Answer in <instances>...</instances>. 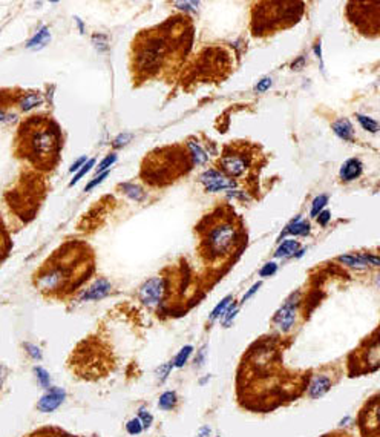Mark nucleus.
<instances>
[{"label": "nucleus", "instance_id": "f257e3e1", "mask_svg": "<svg viewBox=\"0 0 380 437\" xmlns=\"http://www.w3.org/2000/svg\"><path fill=\"white\" fill-rule=\"evenodd\" d=\"M236 241H238V229L235 222L229 219H222V221H216L215 224H212L210 229H207L201 249L205 258L213 262L230 255Z\"/></svg>", "mask_w": 380, "mask_h": 437}, {"label": "nucleus", "instance_id": "f03ea898", "mask_svg": "<svg viewBox=\"0 0 380 437\" xmlns=\"http://www.w3.org/2000/svg\"><path fill=\"white\" fill-rule=\"evenodd\" d=\"M29 144H31V152L32 155L39 160H48L51 158L57 147H59V141H57V134L45 126V127H39L32 132L31 138H29Z\"/></svg>", "mask_w": 380, "mask_h": 437}, {"label": "nucleus", "instance_id": "7ed1b4c3", "mask_svg": "<svg viewBox=\"0 0 380 437\" xmlns=\"http://www.w3.org/2000/svg\"><path fill=\"white\" fill-rule=\"evenodd\" d=\"M166 45L163 39H150L138 55V65L143 71H157L161 57L164 55Z\"/></svg>", "mask_w": 380, "mask_h": 437}, {"label": "nucleus", "instance_id": "20e7f679", "mask_svg": "<svg viewBox=\"0 0 380 437\" xmlns=\"http://www.w3.org/2000/svg\"><path fill=\"white\" fill-rule=\"evenodd\" d=\"M297 306H299V293H293L287 301L284 302V306L276 312L275 315V324L276 327L279 328L281 331H290L294 321H296V312H297Z\"/></svg>", "mask_w": 380, "mask_h": 437}, {"label": "nucleus", "instance_id": "39448f33", "mask_svg": "<svg viewBox=\"0 0 380 437\" xmlns=\"http://www.w3.org/2000/svg\"><path fill=\"white\" fill-rule=\"evenodd\" d=\"M250 166V157L242 154V152H235V154H224L221 158V167L222 170L233 177H241L245 174V170Z\"/></svg>", "mask_w": 380, "mask_h": 437}, {"label": "nucleus", "instance_id": "423d86ee", "mask_svg": "<svg viewBox=\"0 0 380 437\" xmlns=\"http://www.w3.org/2000/svg\"><path fill=\"white\" fill-rule=\"evenodd\" d=\"M199 181L204 184L207 192H219V191H225V189H233L236 186L235 180H232L225 174L213 170V169L205 170L199 177Z\"/></svg>", "mask_w": 380, "mask_h": 437}, {"label": "nucleus", "instance_id": "0eeeda50", "mask_svg": "<svg viewBox=\"0 0 380 437\" xmlns=\"http://www.w3.org/2000/svg\"><path fill=\"white\" fill-rule=\"evenodd\" d=\"M166 292V284L163 278H152L143 284L140 289V299L146 306H157Z\"/></svg>", "mask_w": 380, "mask_h": 437}, {"label": "nucleus", "instance_id": "6e6552de", "mask_svg": "<svg viewBox=\"0 0 380 437\" xmlns=\"http://www.w3.org/2000/svg\"><path fill=\"white\" fill-rule=\"evenodd\" d=\"M65 397H66V393H65L63 388H57V387L49 388V390L40 397V401H39V404H37V408H39L42 413H52V411H55V410L63 404Z\"/></svg>", "mask_w": 380, "mask_h": 437}, {"label": "nucleus", "instance_id": "1a4fd4ad", "mask_svg": "<svg viewBox=\"0 0 380 437\" xmlns=\"http://www.w3.org/2000/svg\"><path fill=\"white\" fill-rule=\"evenodd\" d=\"M110 289H112L110 282L107 279H104V278H100L82 293V301H98V299H103L104 296L109 295Z\"/></svg>", "mask_w": 380, "mask_h": 437}, {"label": "nucleus", "instance_id": "9d476101", "mask_svg": "<svg viewBox=\"0 0 380 437\" xmlns=\"http://www.w3.org/2000/svg\"><path fill=\"white\" fill-rule=\"evenodd\" d=\"M362 169H364V164L359 158H350L342 164L339 175H340L342 181H354L356 178L360 177Z\"/></svg>", "mask_w": 380, "mask_h": 437}, {"label": "nucleus", "instance_id": "9b49d317", "mask_svg": "<svg viewBox=\"0 0 380 437\" xmlns=\"http://www.w3.org/2000/svg\"><path fill=\"white\" fill-rule=\"evenodd\" d=\"M331 388V381L330 377L327 376H314L311 384H310V388H308V396L311 399H317V397H322L324 394L328 393V390Z\"/></svg>", "mask_w": 380, "mask_h": 437}, {"label": "nucleus", "instance_id": "f8f14e48", "mask_svg": "<svg viewBox=\"0 0 380 437\" xmlns=\"http://www.w3.org/2000/svg\"><path fill=\"white\" fill-rule=\"evenodd\" d=\"M333 130L339 138H342L345 141H351L354 138V129H353V124L350 123L348 118H339L337 121H334Z\"/></svg>", "mask_w": 380, "mask_h": 437}, {"label": "nucleus", "instance_id": "ddd939ff", "mask_svg": "<svg viewBox=\"0 0 380 437\" xmlns=\"http://www.w3.org/2000/svg\"><path fill=\"white\" fill-rule=\"evenodd\" d=\"M49 40H51L49 28L43 26V28H40V29L34 34V37L26 43V48H28V49H42V48H45V46L49 43Z\"/></svg>", "mask_w": 380, "mask_h": 437}, {"label": "nucleus", "instance_id": "4468645a", "mask_svg": "<svg viewBox=\"0 0 380 437\" xmlns=\"http://www.w3.org/2000/svg\"><path fill=\"white\" fill-rule=\"evenodd\" d=\"M287 233L296 235V236H307L310 233V224L302 221L300 217H297L290 225H287V230L284 232V235H287Z\"/></svg>", "mask_w": 380, "mask_h": 437}, {"label": "nucleus", "instance_id": "2eb2a0df", "mask_svg": "<svg viewBox=\"0 0 380 437\" xmlns=\"http://www.w3.org/2000/svg\"><path fill=\"white\" fill-rule=\"evenodd\" d=\"M297 249H299V242L294 241V239H284L282 244L278 247L275 256L276 258H287V256H291L294 253H297Z\"/></svg>", "mask_w": 380, "mask_h": 437}, {"label": "nucleus", "instance_id": "dca6fc26", "mask_svg": "<svg viewBox=\"0 0 380 437\" xmlns=\"http://www.w3.org/2000/svg\"><path fill=\"white\" fill-rule=\"evenodd\" d=\"M121 189H123V192H124L130 200H134V201H141V200L144 198L143 189H141L140 186H137V184H129V183H126V184H121Z\"/></svg>", "mask_w": 380, "mask_h": 437}, {"label": "nucleus", "instance_id": "f3484780", "mask_svg": "<svg viewBox=\"0 0 380 437\" xmlns=\"http://www.w3.org/2000/svg\"><path fill=\"white\" fill-rule=\"evenodd\" d=\"M177 405V394L174 391H166L160 396L158 407L161 410H174Z\"/></svg>", "mask_w": 380, "mask_h": 437}, {"label": "nucleus", "instance_id": "a211bd4d", "mask_svg": "<svg viewBox=\"0 0 380 437\" xmlns=\"http://www.w3.org/2000/svg\"><path fill=\"white\" fill-rule=\"evenodd\" d=\"M189 149L190 152H192V158H193V161H195L196 164H202V163L207 161V154L202 150V147H201L196 141H192V140H190Z\"/></svg>", "mask_w": 380, "mask_h": 437}, {"label": "nucleus", "instance_id": "6ab92c4d", "mask_svg": "<svg viewBox=\"0 0 380 437\" xmlns=\"http://www.w3.org/2000/svg\"><path fill=\"white\" fill-rule=\"evenodd\" d=\"M42 103H43V97H42L40 94H28V96L22 100L20 106H22V109L23 110H31L32 108H35V106H40Z\"/></svg>", "mask_w": 380, "mask_h": 437}, {"label": "nucleus", "instance_id": "aec40b11", "mask_svg": "<svg viewBox=\"0 0 380 437\" xmlns=\"http://www.w3.org/2000/svg\"><path fill=\"white\" fill-rule=\"evenodd\" d=\"M327 203H328V197H327V195H319V197H316V198L313 200L310 215H311L313 218H316V217L324 211V207L327 206Z\"/></svg>", "mask_w": 380, "mask_h": 437}, {"label": "nucleus", "instance_id": "412c9836", "mask_svg": "<svg viewBox=\"0 0 380 437\" xmlns=\"http://www.w3.org/2000/svg\"><path fill=\"white\" fill-rule=\"evenodd\" d=\"M357 120H359L360 126H362L365 130H368V132H371V134H376V132L379 130V124H377L376 120H373V118H370V117H367V115H362V113L357 115Z\"/></svg>", "mask_w": 380, "mask_h": 437}, {"label": "nucleus", "instance_id": "4be33fe9", "mask_svg": "<svg viewBox=\"0 0 380 437\" xmlns=\"http://www.w3.org/2000/svg\"><path fill=\"white\" fill-rule=\"evenodd\" d=\"M230 302H232V296H225L224 299H221V302L213 309V312H212V315H210V321H215V319H218L219 316H222V315L225 313V310L229 309Z\"/></svg>", "mask_w": 380, "mask_h": 437}, {"label": "nucleus", "instance_id": "5701e85b", "mask_svg": "<svg viewBox=\"0 0 380 437\" xmlns=\"http://www.w3.org/2000/svg\"><path fill=\"white\" fill-rule=\"evenodd\" d=\"M94 166H95L94 158L88 160V161H86V163H85V164H83V166H82V167H80L79 170H77V174H75V177L72 178V181L69 183V186H74V184H77V183H79V181H80V180H82V178H83V177H85V175H86V174H88V172H89V170H91L92 167H94Z\"/></svg>", "mask_w": 380, "mask_h": 437}, {"label": "nucleus", "instance_id": "b1692460", "mask_svg": "<svg viewBox=\"0 0 380 437\" xmlns=\"http://www.w3.org/2000/svg\"><path fill=\"white\" fill-rule=\"evenodd\" d=\"M339 261L350 265V267H357V269H364L367 267V264L360 259V256L357 255H345V256H339Z\"/></svg>", "mask_w": 380, "mask_h": 437}, {"label": "nucleus", "instance_id": "393cba45", "mask_svg": "<svg viewBox=\"0 0 380 437\" xmlns=\"http://www.w3.org/2000/svg\"><path fill=\"white\" fill-rule=\"evenodd\" d=\"M192 351H193V347H192V345H186L184 348H181V351L177 354V357H175V360H174V365H175V367H183V365L187 362V359H189V356L192 354Z\"/></svg>", "mask_w": 380, "mask_h": 437}, {"label": "nucleus", "instance_id": "a878e982", "mask_svg": "<svg viewBox=\"0 0 380 437\" xmlns=\"http://www.w3.org/2000/svg\"><path fill=\"white\" fill-rule=\"evenodd\" d=\"M115 161H117V155H115V154L106 155V157L101 160V163L98 164V167H97V175H98V174H103V172H107V169H109Z\"/></svg>", "mask_w": 380, "mask_h": 437}, {"label": "nucleus", "instance_id": "bb28decb", "mask_svg": "<svg viewBox=\"0 0 380 437\" xmlns=\"http://www.w3.org/2000/svg\"><path fill=\"white\" fill-rule=\"evenodd\" d=\"M34 373L37 374V379H39V382L42 384V387L48 388V387H49V382H51L49 373H48L46 370H43L42 367H35V368H34Z\"/></svg>", "mask_w": 380, "mask_h": 437}, {"label": "nucleus", "instance_id": "cd10ccee", "mask_svg": "<svg viewBox=\"0 0 380 437\" xmlns=\"http://www.w3.org/2000/svg\"><path fill=\"white\" fill-rule=\"evenodd\" d=\"M126 430H127L129 434L137 436V434H140V433L143 431V425H141L140 419H132V421H129V422L126 424Z\"/></svg>", "mask_w": 380, "mask_h": 437}, {"label": "nucleus", "instance_id": "c85d7f7f", "mask_svg": "<svg viewBox=\"0 0 380 437\" xmlns=\"http://www.w3.org/2000/svg\"><path fill=\"white\" fill-rule=\"evenodd\" d=\"M276 270H278L276 262H267V264H265L261 270H259V275H261L262 278H267V276L275 275V273H276Z\"/></svg>", "mask_w": 380, "mask_h": 437}, {"label": "nucleus", "instance_id": "c756f323", "mask_svg": "<svg viewBox=\"0 0 380 437\" xmlns=\"http://www.w3.org/2000/svg\"><path fill=\"white\" fill-rule=\"evenodd\" d=\"M25 348H26L28 354H29L32 359H37V360L42 359V350H40L37 345H34V344H25Z\"/></svg>", "mask_w": 380, "mask_h": 437}, {"label": "nucleus", "instance_id": "7c9ffc66", "mask_svg": "<svg viewBox=\"0 0 380 437\" xmlns=\"http://www.w3.org/2000/svg\"><path fill=\"white\" fill-rule=\"evenodd\" d=\"M132 134H120L115 140H113V147H121L124 144H127L132 140Z\"/></svg>", "mask_w": 380, "mask_h": 437}, {"label": "nucleus", "instance_id": "2f4dec72", "mask_svg": "<svg viewBox=\"0 0 380 437\" xmlns=\"http://www.w3.org/2000/svg\"><path fill=\"white\" fill-rule=\"evenodd\" d=\"M236 312H238V306L236 304H232L229 306V310H225V316H224V326H229L232 322V319L236 316Z\"/></svg>", "mask_w": 380, "mask_h": 437}, {"label": "nucleus", "instance_id": "473e14b6", "mask_svg": "<svg viewBox=\"0 0 380 437\" xmlns=\"http://www.w3.org/2000/svg\"><path fill=\"white\" fill-rule=\"evenodd\" d=\"M152 421H154V417L150 416V413H149V411H146V410H140V422H141L143 428H149V427L152 425Z\"/></svg>", "mask_w": 380, "mask_h": 437}, {"label": "nucleus", "instance_id": "72a5a7b5", "mask_svg": "<svg viewBox=\"0 0 380 437\" xmlns=\"http://www.w3.org/2000/svg\"><path fill=\"white\" fill-rule=\"evenodd\" d=\"M107 175H109V172H103V174H100L98 177H95L94 180H92V181H91L86 187H85V192H89V191H92V189H94L95 186L101 184V183H103V180H104Z\"/></svg>", "mask_w": 380, "mask_h": 437}, {"label": "nucleus", "instance_id": "f704fd0d", "mask_svg": "<svg viewBox=\"0 0 380 437\" xmlns=\"http://www.w3.org/2000/svg\"><path fill=\"white\" fill-rule=\"evenodd\" d=\"M270 86H272V79L265 77V79H262L261 82H258V83H256L255 91H256V92H265Z\"/></svg>", "mask_w": 380, "mask_h": 437}, {"label": "nucleus", "instance_id": "c9c22d12", "mask_svg": "<svg viewBox=\"0 0 380 437\" xmlns=\"http://www.w3.org/2000/svg\"><path fill=\"white\" fill-rule=\"evenodd\" d=\"M172 367H174V364H164V365H161V367L157 370V374H158V377H160L161 382L167 377V374H169V371L172 370Z\"/></svg>", "mask_w": 380, "mask_h": 437}, {"label": "nucleus", "instance_id": "e433bc0d", "mask_svg": "<svg viewBox=\"0 0 380 437\" xmlns=\"http://www.w3.org/2000/svg\"><path fill=\"white\" fill-rule=\"evenodd\" d=\"M359 256H360V259H362L367 265H368V264H373L374 267H377V265H379V258H377V256L367 255V253H360Z\"/></svg>", "mask_w": 380, "mask_h": 437}, {"label": "nucleus", "instance_id": "4c0bfd02", "mask_svg": "<svg viewBox=\"0 0 380 437\" xmlns=\"http://www.w3.org/2000/svg\"><path fill=\"white\" fill-rule=\"evenodd\" d=\"M261 284H262V282H256V284H253V286L249 289V292L242 296V302L249 301V299H250V298H252V296H253V295H255V293L261 289Z\"/></svg>", "mask_w": 380, "mask_h": 437}, {"label": "nucleus", "instance_id": "58836bf2", "mask_svg": "<svg viewBox=\"0 0 380 437\" xmlns=\"http://www.w3.org/2000/svg\"><path fill=\"white\" fill-rule=\"evenodd\" d=\"M175 6H180V9L193 11L198 6V2H175Z\"/></svg>", "mask_w": 380, "mask_h": 437}, {"label": "nucleus", "instance_id": "ea45409f", "mask_svg": "<svg viewBox=\"0 0 380 437\" xmlns=\"http://www.w3.org/2000/svg\"><path fill=\"white\" fill-rule=\"evenodd\" d=\"M330 219H331V214H330L328 211H322V212L317 215V222H319L320 225H327Z\"/></svg>", "mask_w": 380, "mask_h": 437}, {"label": "nucleus", "instance_id": "a19ab883", "mask_svg": "<svg viewBox=\"0 0 380 437\" xmlns=\"http://www.w3.org/2000/svg\"><path fill=\"white\" fill-rule=\"evenodd\" d=\"M85 163H86V157L79 158V160H77V161H75L71 167H69V172H77V170H79V169H80Z\"/></svg>", "mask_w": 380, "mask_h": 437}, {"label": "nucleus", "instance_id": "79ce46f5", "mask_svg": "<svg viewBox=\"0 0 380 437\" xmlns=\"http://www.w3.org/2000/svg\"><path fill=\"white\" fill-rule=\"evenodd\" d=\"M210 434V428L208 427H202L201 430H199V433H198V436L199 437H205Z\"/></svg>", "mask_w": 380, "mask_h": 437}, {"label": "nucleus", "instance_id": "37998d69", "mask_svg": "<svg viewBox=\"0 0 380 437\" xmlns=\"http://www.w3.org/2000/svg\"><path fill=\"white\" fill-rule=\"evenodd\" d=\"M204 354H205V348H202L201 351H199V357L195 360V364H198V365H202V360H204Z\"/></svg>", "mask_w": 380, "mask_h": 437}, {"label": "nucleus", "instance_id": "c03bdc74", "mask_svg": "<svg viewBox=\"0 0 380 437\" xmlns=\"http://www.w3.org/2000/svg\"><path fill=\"white\" fill-rule=\"evenodd\" d=\"M2 255H3V241H0V259H2Z\"/></svg>", "mask_w": 380, "mask_h": 437}, {"label": "nucleus", "instance_id": "a18cd8bd", "mask_svg": "<svg viewBox=\"0 0 380 437\" xmlns=\"http://www.w3.org/2000/svg\"><path fill=\"white\" fill-rule=\"evenodd\" d=\"M3 118H5V113H3V112H0V121H2Z\"/></svg>", "mask_w": 380, "mask_h": 437}]
</instances>
